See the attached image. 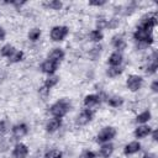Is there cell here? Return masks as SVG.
<instances>
[{
	"label": "cell",
	"instance_id": "18",
	"mask_svg": "<svg viewBox=\"0 0 158 158\" xmlns=\"http://www.w3.org/2000/svg\"><path fill=\"white\" fill-rule=\"evenodd\" d=\"M16 52V49L11 46V44H5L2 48H1V51H0V53H1V56H4V57H7V58H10L14 53Z\"/></svg>",
	"mask_w": 158,
	"mask_h": 158
},
{
	"label": "cell",
	"instance_id": "11",
	"mask_svg": "<svg viewBox=\"0 0 158 158\" xmlns=\"http://www.w3.org/2000/svg\"><path fill=\"white\" fill-rule=\"evenodd\" d=\"M60 125H62L60 118L53 117L52 120H49V121L47 122V125H46V130H47L48 132H54V131H57V130L60 127Z\"/></svg>",
	"mask_w": 158,
	"mask_h": 158
},
{
	"label": "cell",
	"instance_id": "14",
	"mask_svg": "<svg viewBox=\"0 0 158 158\" xmlns=\"http://www.w3.org/2000/svg\"><path fill=\"white\" fill-rule=\"evenodd\" d=\"M64 58V52L62 51V49H59V48H54L52 52H51V54L48 56V59H52V60H54V62H58V63H60V60Z\"/></svg>",
	"mask_w": 158,
	"mask_h": 158
},
{
	"label": "cell",
	"instance_id": "10",
	"mask_svg": "<svg viewBox=\"0 0 158 158\" xmlns=\"http://www.w3.org/2000/svg\"><path fill=\"white\" fill-rule=\"evenodd\" d=\"M100 96L98 95H86L84 98V105L86 107H93V106H96L98 104H100Z\"/></svg>",
	"mask_w": 158,
	"mask_h": 158
},
{
	"label": "cell",
	"instance_id": "23",
	"mask_svg": "<svg viewBox=\"0 0 158 158\" xmlns=\"http://www.w3.org/2000/svg\"><path fill=\"white\" fill-rule=\"evenodd\" d=\"M62 152L58 151V149H51L48 152H46L44 154V158H62Z\"/></svg>",
	"mask_w": 158,
	"mask_h": 158
},
{
	"label": "cell",
	"instance_id": "22",
	"mask_svg": "<svg viewBox=\"0 0 158 158\" xmlns=\"http://www.w3.org/2000/svg\"><path fill=\"white\" fill-rule=\"evenodd\" d=\"M58 80H59V78H58V77H49L48 79H46V81H44V85H43V86H46L47 89H51V88H53V86L58 83Z\"/></svg>",
	"mask_w": 158,
	"mask_h": 158
},
{
	"label": "cell",
	"instance_id": "4",
	"mask_svg": "<svg viewBox=\"0 0 158 158\" xmlns=\"http://www.w3.org/2000/svg\"><path fill=\"white\" fill-rule=\"evenodd\" d=\"M142 84H143V79L139 75H133V74L130 75L126 81V85L131 91H137L138 89H141Z\"/></svg>",
	"mask_w": 158,
	"mask_h": 158
},
{
	"label": "cell",
	"instance_id": "9",
	"mask_svg": "<svg viewBox=\"0 0 158 158\" xmlns=\"http://www.w3.org/2000/svg\"><path fill=\"white\" fill-rule=\"evenodd\" d=\"M139 149H141V144H139V142H131V143H128V144L125 146V148H123V153H125L126 156H130V154H133V153L138 152Z\"/></svg>",
	"mask_w": 158,
	"mask_h": 158
},
{
	"label": "cell",
	"instance_id": "29",
	"mask_svg": "<svg viewBox=\"0 0 158 158\" xmlns=\"http://www.w3.org/2000/svg\"><path fill=\"white\" fill-rule=\"evenodd\" d=\"M48 93H49V89H47L46 86L40 88V94H41V96H42V98H46V96L48 95Z\"/></svg>",
	"mask_w": 158,
	"mask_h": 158
},
{
	"label": "cell",
	"instance_id": "13",
	"mask_svg": "<svg viewBox=\"0 0 158 158\" xmlns=\"http://www.w3.org/2000/svg\"><path fill=\"white\" fill-rule=\"evenodd\" d=\"M157 68H158V63H157V53H153V56H152V60L147 64V67H146L144 70H146L147 74H153V73H156Z\"/></svg>",
	"mask_w": 158,
	"mask_h": 158
},
{
	"label": "cell",
	"instance_id": "2",
	"mask_svg": "<svg viewBox=\"0 0 158 158\" xmlns=\"http://www.w3.org/2000/svg\"><path fill=\"white\" fill-rule=\"evenodd\" d=\"M115 135H116V130L114 127H104L99 132V135L96 137V142H99V143L109 142L110 139H112L115 137Z\"/></svg>",
	"mask_w": 158,
	"mask_h": 158
},
{
	"label": "cell",
	"instance_id": "24",
	"mask_svg": "<svg viewBox=\"0 0 158 158\" xmlns=\"http://www.w3.org/2000/svg\"><path fill=\"white\" fill-rule=\"evenodd\" d=\"M90 40L94 41V42L101 41V40H102V33H101V31H99V30H93V31L90 32Z\"/></svg>",
	"mask_w": 158,
	"mask_h": 158
},
{
	"label": "cell",
	"instance_id": "26",
	"mask_svg": "<svg viewBox=\"0 0 158 158\" xmlns=\"http://www.w3.org/2000/svg\"><path fill=\"white\" fill-rule=\"evenodd\" d=\"M40 36H41V30H38V28H33L28 33V38L31 41H37L40 38Z\"/></svg>",
	"mask_w": 158,
	"mask_h": 158
},
{
	"label": "cell",
	"instance_id": "6",
	"mask_svg": "<svg viewBox=\"0 0 158 158\" xmlns=\"http://www.w3.org/2000/svg\"><path fill=\"white\" fill-rule=\"evenodd\" d=\"M58 65H59L58 62H54V60H52V59H47V60H44V62L41 64V69H42L43 73L53 74V73L57 70Z\"/></svg>",
	"mask_w": 158,
	"mask_h": 158
},
{
	"label": "cell",
	"instance_id": "7",
	"mask_svg": "<svg viewBox=\"0 0 158 158\" xmlns=\"http://www.w3.org/2000/svg\"><path fill=\"white\" fill-rule=\"evenodd\" d=\"M27 153H28V148L25 144L19 143V144L15 146L12 156H14V158H25L27 156Z\"/></svg>",
	"mask_w": 158,
	"mask_h": 158
},
{
	"label": "cell",
	"instance_id": "1",
	"mask_svg": "<svg viewBox=\"0 0 158 158\" xmlns=\"http://www.w3.org/2000/svg\"><path fill=\"white\" fill-rule=\"evenodd\" d=\"M70 109V102L65 99H60L58 100L57 102H54L51 109H49V112L53 115V117H57V118H62Z\"/></svg>",
	"mask_w": 158,
	"mask_h": 158
},
{
	"label": "cell",
	"instance_id": "27",
	"mask_svg": "<svg viewBox=\"0 0 158 158\" xmlns=\"http://www.w3.org/2000/svg\"><path fill=\"white\" fill-rule=\"evenodd\" d=\"M22 58H23V53H22L21 51H16L9 59H10V62L15 63V62H20V60H22Z\"/></svg>",
	"mask_w": 158,
	"mask_h": 158
},
{
	"label": "cell",
	"instance_id": "28",
	"mask_svg": "<svg viewBox=\"0 0 158 158\" xmlns=\"http://www.w3.org/2000/svg\"><path fill=\"white\" fill-rule=\"evenodd\" d=\"M79 158H95V153L91 152V151H84V152L79 156Z\"/></svg>",
	"mask_w": 158,
	"mask_h": 158
},
{
	"label": "cell",
	"instance_id": "25",
	"mask_svg": "<svg viewBox=\"0 0 158 158\" xmlns=\"http://www.w3.org/2000/svg\"><path fill=\"white\" fill-rule=\"evenodd\" d=\"M62 5H63V4H62L59 0H52V1L44 4V6H47V7H49V9H53V10H59V9L62 7Z\"/></svg>",
	"mask_w": 158,
	"mask_h": 158
},
{
	"label": "cell",
	"instance_id": "31",
	"mask_svg": "<svg viewBox=\"0 0 158 158\" xmlns=\"http://www.w3.org/2000/svg\"><path fill=\"white\" fill-rule=\"evenodd\" d=\"M89 4L90 5H94V6H101V5L105 4V1L104 0H101V1H94V0H91V1H89Z\"/></svg>",
	"mask_w": 158,
	"mask_h": 158
},
{
	"label": "cell",
	"instance_id": "19",
	"mask_svg": "<svg viewBox=\"0 0 158 158\" xmlns=\"http://www.w3.org/2000/svg\"><path fill=\"white\" fill-rule=\"evenodd\" d=\"M149 118H151V112H149V111H143L142 114H139V115L136 117V122H137V123H144V122H147Z\"/></svg>",
	"mask_w": 158,
	"mask_h": 158
},
{
	"label": "cell",
	"instance_id": "34",
	"mask_svg": "<svg viewBox=\"0 0 158 158\" xmlns=\"http://www.w3.org/2000/svg\"><path fill=\"white\" fill-rule=\"evenodd\" d=\"M142 158H156V157H154V154H151V153H146V154H144Z\"/></svg>",
	"mask_w": 158,
	"mask_h": 158
},
{
	"label": "cell",
	"instance_id": "16",
	"mask_svg": "<svg viewBox=\"0 0 158 158\" xmlns=\"http://www.w3.org/2000/svg\"><path fill=\"white\" fill-rule=\"evenodd\" d=\"M114 152V146L111 143H106L100 148V156L104 158H109Z\"/></svg>",
	"mask_w": 158,
	"mask_h": 158
},
{
	"label": "cell",
	"instance_id": "35",
	"mask_svg": "<svg viewBox=\"0 0 158 158\" xmlns=\"http://www.w3.org/2000/svg\"><path fill=\"white\" fill-rule=\"evenodd\" d=\"M153 139L157 141V131H153Z\"/></svg>",
	"mask_w": 158,
	"mask_h": 158
},
{
	"label": "cell",
	"instance_id": "21",
	"mask_svg": "<svg viewBox=\"0 0 158 158\" xmlns=\"http://www.w3.org/2000/svg\"><path fill=\"white\" fill-rule=\"evenodd\" d=\"M107 75L109 77H111V78H114V77H117L118 74H121L122 73V68H120V67H110L109 69H107Z\"/></svg>",
	"mask_w": 158,
	"mask_h": 158
},
{
	"label": "cell",
	"instance_id": "20",
	"mask_svg": "<svg viewBox=\"0 0 158 158\" xmlns=\"http://www.w3.org/2000/svg\"><path fill=\"white\" fill-rule=\"evenodd\" d=\"M107 102H109V105L112 106V107H118V106H121V105L123 104V99H122V98H117V96H115V98H110V99H107Z\"/></svg>",
	"mask_w": 158,
	"mask_h": 158
},
{
	"label": "cell",
	"instance_id": "8",
	"mask_svg": "<svg viewBox=\"0 0 158 158\" xmlns=\"http://www.w3.org/2000/svg\"><path fill=\"white\" fill-rule=\"evenodd\" d=\"M27 131H28V128H27V125H25V123H19L12 127V135L17 138L25 136L27 133Z\"/></svg>",
	"mask_w": 158,
	"mask_h": 158
},
{
	"label": "cell",
	"instance_id": "30",
	"mask_svg": "<svg viewBox=\"0 0 158 158\" xmlns=\"http://www.w3.org/2000/svg\"><path fill=\"white\" fill-rule=\"evenodd\" d=\"M7 127H6V122L5 121H0V135H4L6 132Z\"/></svg>",
	"mask_w": 158,
	"mask_h": 158
},
{
	"label": "cell",
	"instance_id": "3",
	"mask_svg": "<svg viewBox=\"0 0 158 158\" xmlns=\"http://www.w3.org/2000/svg\"><path fill=\"white\" fill-rule=\"evenodd\" d=\"M68 27L67 26H54L51 31V38L56 42L58 41H63L64 37L68 35Z\"/></svg>",
	"mask_w": 158,
	"mask_h": 158
},
{
	"label": "cell",
	"instance_id": "17",
	"mask_svg": "<svg viewBox=\"0 0 158 158\" xmlns=\"http://www.w3.org/2000/svg\"><path fill=\"white\" fill-rule=\"evenodd\" d=\"M112 44H114V47H115L116 49H118V51H122V49H125V47H126V43H125V41H123V38H122L121 36H115V37L112 38Z\"/></svg>",
	"mask_w": 158,
	"mask_h": 158
},
{
	"label": "cell",
	"instance_id": "5",
	"mask_svg": "<svg viewBox=\"0 0 158 158\" xmlns=\"http://www.w3.org/2000/svg\"><path fill=\"white\" fill-rule=\"evenodd\" d=\"M93 116H94V112H93L91 110H89V109H85V110H83V111L78 115L75 122H77V125H79V126H84V125H86L88 122L91 121Z\"/></svg>",
	"mask_w": 158,
	"mask_h": 158
},
{
	"label": "cell",
	"instance_id": "32",
	"mask_svg": "<svg viewBox=\"0 0 158 158\" xmlns=\"http://www.w3.org/2000/svg\"><path fill=\"white\" fill-rule=\"evenodd\" d=\"M152 90H153L154 93L158 91V81H157V80H154V81L152 83Z\"/></svg>",
	"mask_w": 158,
	"mask_h": 158
},
{
	"label": "cell",
	"instance_id": "12",
	"mask_svg": "<svg viewBox=\"0 0 158 158\" xmlns=\"http://www.w3.org/2000/svg\"><path fill=\"white\" fill-rule=\"evenodd\" d=\"M122 63V54L117 51V52H114L110 58H109V64L111 67H118L120 64Z\"/></svg>",
	"mask_w": 158,
	"mask_h": 158
},
{
	"label": "cell",
	"instance_id": "33",
	"mask_svg": "<svg viewBox=\"0 0 158 158\" xmlns=\"http://www.w3.org/2000/svg\"><path fill=\"white\" fill-rule=\"evenodd\" d=\"M4 37H5V31H4V30L0 27V41H1Z\"/></svg>",
	"mask_w": 158,
	"mask_h": 158
},
{
	"label": "cell",
	"instance_id": "15",
	"mask_svg": "<svg viewBox=\"0 0 158 158\" xmlns=\"http://www.w3.org/2000/svg\"><path fill=\"white\" fill-rule=\"evenodd\" d=\"M151 133V127L149 126H139L135 130V136L137 138H142V137H146L147 135Z\"/></svg>",
	"mask_w": 158,
	"mask_h": 158
}]
</instances>
